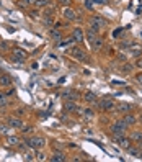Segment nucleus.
Listing matches in <instances>:
<instances>
[{
	"label": "nucleus",
	"instance_id": "40",
	"mask_svg": "<svg viewBox=\"0 0 142 162\" xmlns=\"http://www.w3.org/2000/svg\"><path fill=\"white\" fill-rule=\"evenodd\" d=\"M137 67H142V59L137 61Z\"/></svg>",
	"mask_w": 142,
	"mask_h": 162
},
{
	"label": "nucleus",
	"instance_id": "24",
	"mask_svg": "<svg viewBox=\"0 0 142 162\" xmlns=\"http://www.w3.org/2000/svg\"><path fill=\"white\" fill-rule=\"evenodd\" d=\"M131 141H134V143H139V141H142V131H134L131 134Z\"/></svg>",
	"mask_w": 142,
	"mask_h": 162
},
{
	"label": "nucleus",
	"instance_id": "37",
	"mask_svg": "<svg viewBox=\"0 0 142 162\" xmlns=\"http://www.w3.org/2000/svg\"><path fill=\"white\" fill-rule=\"evenodd\" d=\"M15 115H17V116H21V115H25V108H18V110L15 111Z\"/></svg>",
	"mask_w": 142,
	"mask_h": 162
},
{
	"label": "nucleus",
	"instance_id": "16",
	"mask_svg": "<svg viewBox=\"0 0 142 162\" xmlns=\"http://www.w3.org/2000/svg\"><path fill=\"white\" fill-rule=\"evenodd\" d=\"M126 151H127V154L129 156H132V157H137V159H139V156H140V149L139 147H132V146H129L127 149H126Z\"/></svg>",
	"mask_w": 142,
	"mask_h": 162
},
{
	"label": "nucleus",
	"instance_id": "19",
	"mask_svg": "<svg viewBox=\"0 0 142 162\" xmlns=\"http://www.w3.org/2000/svg\"><path fill=\"white\" fill-rule=\"evenodd\" d=\"M132 110V105L131 103H121V105H118V111H121V113H127V111H131Z\"/></svg>",
	"mask_w": 142,
	"mask_h": 162
},
{
	"label": "nucleus",
	"instance_id": "29",
	"mask_svg": "<svg viewBox=\"0 0 142 162\" xmlns=\"http://www.w3.org/2000/svg\"><path fill=\"white\" fill-rule=\"evenodd\" d=\"M54 7H47L46 10H44V15H46V17H52V15H54Z\"/></svg>",
	"mask_w": 142,
	"mask_h": 162
},
{
	"label": "nucleus",
	"instance_id": "30",
	"mask_svg": "<svg viewBox=\"0 0 142 162\" xmlns=\"http://www.w3.org/2000/svg\"><path fill=\"white\" fill-rule=\"evenodd\" d=\"M36 160H46V154L41 152V151H36Z\"/></svg>",
	"mask_w": 142,
	"mask_h": 162
},
{
	"label": "nucleus",
	"instance_id": "8",
	"mask_svg": "<svg viewBox=\"0 0 142 162\" xmlns=\"http://www.w3.org/2000/svg\"><path fill=\"white\" fill-rule=\"evenodd\" d=\"M96 105L100 107V110H105V111H109L115 108V102L113 100H108V98H103V100H98Z\"/></svg>",
	"mask_w": 142,
	"mask_h": 162
},
{
	"label": "nucleus",
	"instance_id": "5",
	"mask_svg": "<svg viewBox=\"0 0 142 162\" xmlns=\"http://www.w3.org/2000/svg\"><path fill=\"white\" fill-rule=\"evenodd\" d=\"M127 126L129 124L126 123L124 120H118V121H115V123L111 124V133L113 134H118V133H126V129H127Z\"/></svg>",
	"mask_w": 142,
	"mask_h": 162
},
{
	"label": "nucleus",
	"instance_id": "10",
	"mask_svg": "<svg viewBox=\"0 0 142 162\" xmlns=\"http://www.w3.org/2000/svg\"><path fill=\"white\" fill-rule=\"evenodd\" d=\"M64 108H66L67 111L70 113H77V111H82L79 108V105H77L75 102H70V100H66V103H64Z\"/></svg>",
	"mask_w": 142,
	"mask_h": 162
},
{
	"label": "nucleus",
	"instance_id": "11",
	"mask_svg": "<svg viewBox=\"0 0 142 162\" xmlns=\"http://www.w3.org/2000/svg\"><path fill=\"white\" fill-rule=\"evenodd\" d=\"M62 15H64V18H66V20H69V21H72V20H75V18H77V13L70 8V7H64Z\"/></svg>",
	"mask_w": 142,
	"mask_h": 162
},
{
	"label": "nucleus",
	"instance_id": "28",
	"mask_svg": "<svg viewBox=\"0 0 142 162\" xmlns=\"http://www.w3.org/2000/svg\"><path fill=\"white\" fill-rule=\"evenodd\" d=\"M8 131H10L8 124H2V123H0V134H8Z\"/></svg>",
	"mask_w": 142,
	"mask_h": 162
},
{
	"label": "nucleus",
	"instance_id": "18",
	"mask_svg": "<svg viewBox=\"0 0 142 162\" xmlns=\"http://www.w3.org/2000/svg\"><path fill=\"white\" fill-rule=\"evenodd\" d=\"M85 36H87V39L92 43L93 39H95L96 36H98V31H95L93 28H88V30H87V33H85Z\"/></svg>",
	"mask_w": 142,
	"mask_h": 162
},
{
	"label": "nucleus",
	"instance_id": "42",
	"mask_svg": "<svg viewBox=\"0 0 142 162\" xmlns=\"http://www.w3.org/2000/svg\"><path fill=\"white\" fill-rule=\"evenodd\" d=\"M139 159H142V152H140V156H139Z\"/></svg>",
	"mask_w": 142,
	"mask_h": 162
},
{
	"label": "nucleus",
	"instance_id": "27",
	"mask_svg": "<svg viewBox=\"0 0 142 162\" xmlns=\"http://www.w3.org/2000/svg\"><path fill=\"white\" fill-rule=\"evenodd\" d=\"M18 5H20V7H30V5H34V0H20Z\"/></svg>",
	"mask_w": 142,
	"mask_h": 162
},
{
	"label": "nucleus",
	"instance_id": "17",
	"mask_svg": "<svg viewBox=\"0 0 142 162\" xmlns=\"http://www.w3.org/2000/svg\"><path fill=\"white\" fill-rule=\"evenodd\" d=\"M49 36H51V39H54V41H59V39L62 38L60 31L56 30V28H51V30H49Z\"/></svg>",
	"mask_w": 142,
	"mask_h": 162
},
{
	"label": "nucleus",
	"instance_id": "23",
	"mask_svg": "<svg viewBox=\"0 0 142 162\" xmlns=\"http://www.w3.org/2000/svg\"><path fill=\"white\" fill-rule=\"evenodd\" d=\"M123 120H124V121H126V123H127V124H136V123H137V118H136V116H134V115H129V113H127V115L124 116Z\"/></svg>",
	"mask_w": 142,
	"mask_h": 162
},
{
	"label": "nucleus",
	"instance_id": "39",
	"mask_svg": "<svg viewBox=\"0 0 142 162\" xmlns=\"http://www.w3.org/2000/svg\"><path fill=\"white\" fill-rule=\"evenodd\" d=\"M95 3H106V0H93Z\"/></svg>",
	"mask_w": 142,
	"mask_h": 162
},
{
	"label": "nucleus",
	"instance_id": "36",
	"mask_svg": "<svg viewBox=\"0 0 142 162\" xmlns=\"http://www.w3.org/2000/svg\"><path fill=\"white\" fill-rule=\"evenodd\" d=\"M31 17H33V18H39V10H31Z\"/></svg>",
	"mask_w": 142,
	"mask_h": 162
},
{
	"label": "nucleus",
	"instance_id": "33",
	"mask_svg": "<svg viewBox=\"0 0 142 162\" xmlns=\"http://www.w3.org/2000/svg\"><path fill=\"white\" fill-rule=\"evenodd\" d=\"M93 3H95L93 0H85V8H87V10H92V8H93Z\"/></svg>",
	"mask_w": 142,
	"mask_h": 162
},
{
	"label": "nucleus",
	"instance_id": "1",
	"mask_svg": "<svg viewBox=\"0 0 142 162\" xmlns=\"http://www.w3.org/2000/svg\"><path fill=\"white\" fill-rule=\"evenodd\" d=\"M25 143H26L28 147H31V149H41V147H44V144H46V139L41 136H33V137H28Z\"/></svg>",
	"mask_w": 142,
	"mask_h": 162
},
{
	"label": "nucleus",
	"instance_id": "35",
	"mask_svg": "<svg viewBox=\"0 0 142 162\" xmlns=\"http://www.w3.org/2000/svg\"><path fill=\"white\" fill-rule=\"evenodd\" d=\"M5 94H7V95H8V97H10V95H13V94H15V88H13V87H11V85H10L8 88H7V92H5Z\"/></svg>",
	"mask_w": 142,
	"mask_h": 162
},
{
	"label": "nucleus",
	"instance_id": "32",
	"mask_svg": "<svg viewBox=\"0 0 142 162\" xmlns=\"http://www.w3.org/2000/svg\"><path fill=\"white\" fill-rule=\"evenodd\" d=\"M44 26H47V28L52 26V17H46V18H44Z\"/></svg>",
	"mask_w": 142,
	"mask_h": 162
},
{
	"label": "nucleus",
	"instance_id": "20",
	"mask_svg": "<svg viewBox=\"0 0 142 162\" xmlns=\"http://www.w3.org/2000/svg\"><path fill=\"white\" fill-rule=\"evenodd\" d=\"M51 160L52 162H64L67 159H66V156H64V152H56L54 156H51Z\"/></svg>",
	"mask_w": 142,
	"mask_h": 162
},
{
	"label": "nucleus",
	"instance_id": "7",
	"mask_svg": "<svg viewBox=\"0 0 142 162\" xmlns=\"http://www.w3.org/2000/svg\"><path fill=\"white\" fill-rule=\"evenodd\" d=\"M7 124H8L11 129H21L23 126H25V124H23V121L20 120L17 115H15V116H10V118L7 120Z\"/></svg>",
	"mask_w": 142,
	"mask_h": 162
},
{
	"label": "nucleus",
	"instance_id": "31",
	"mask_svg": "<svg viewBox=\"0 0 142 162\" xmlns=\"http://www.w3.org/2000/svg\"><path fill=\"white\" fill-rule=\"evenodd\" d=\"M0 49H2V51H8L10 49V44L7 43V41H2V43H0Z\"/></svg>",
	"mask_w": 142,
	"mask_h": 162
},
{
	"label": "nucleus",
	"instance_id": "9",
	"mask_svg": "<svg viewBox=\"0 0 142 162\" xmlns=\"http://www.w3.org/2000/svg\"><path fill=\"white\" fill-rule=\"evenodd\" d=\"M62 98L64 100H70V102H77V100L80 98V94L77 90H67L62 94Z\"/></svg>",
	"mask_w": 142,
	"mask_h": 162
},
{
	"label": "nucleus",
	"instance_id": "3",
	"mask_svg": "<svg viewBox=\"0 0 142 162\" xmlns=\"http://www.w3.org/2000/svg\"><path fill=\"white\" fill-rule=\"evenodd\" d=\"M26 56H28V52L25 49H21V48H15L13 51H11V61L13 62H25V59H26Z\"/></svg>",
	"mask_w": 142,
	"mask_h": 162
},
{
	"label": "nucleus",
	"instance_id": "22",
	"mask_svg": "<svg viewBox=\"0 0 142 162\" xmlns=\"http://www.w3.org/2000/svg\"><path fill=\"white\" fill-rule=\"evenodd\" d=\"M20 137L18 136H7V144L8 146H18Z\"/></svg>",
	"mask_w": 142,
	"mask_h": 162
},
{
	"label": "nucleus",
	"instance_id": "6",
	"mask_svg": "<svg viewBox=\"0 0 142 162\" xmlns=\"http://www.w3.org/2000/svg\"><path fill=\"white\" fill-rule=\"evenodd\" d=\"M70 56L77 61H82V62H88V56L87 52L83 49H80V48H72L70 49Z\"/></svg>",
	"mask_w": 142,
	"mask_h": 162
},
{
	"label": "nucleus",
	"instance_id": "15",
	"mask_svg": "<svg viewBox=\"0 0 142 162\" xmlns=\"http://www.w3.org/2000/svg\"><path fill=\"white\" fill-rule=\"evenodd\" d=\"M83 100L87 103H96V102H98V97L93 94V92H87V94L83 95Z\"/></svg>",
	"mask_w": 142,
	"mask_h": 162
},
{
	"label": "nucleus",
	"instance_id": "38",
	"mask_svg": "<svg viewBox=\"0 0 142 162\" xmlns=\"http://www.w3.org/2000/svg\"><path fill=\"white\" fill-rule=\"evenodd\" d=\"M136 79H137V82H139V84H142V74H137Z\"/></svg>",
	"mask_w": 142,
	"mask_h": 162
},
{
	"label": "nucleus",
	"instance_id": "26",
	"mask_svg": "<svg viewBox=\"0 0 142 162\" xmlns=\"http://www.w3.org/2000/svg\"><path fill=\"white\" fill-rule=\"evenodd\" d=\"M34 5L38 7V8H43V7L49 5V0H34Z\"/></svg>",
	"mask_w": 142,
	"mask_h": 162
},
{
	"label": "nucleus",
	"instance_id": "21",
	"mask_svg": "<svg viewBox=\"0 0 142 162\" xmlns=\"http://www.w3.org/2000/svg\"><path fill=\"white\" fill-rule=\"evenodd\" d=\"M7 105H8V95L0 90V107L3 108V107H7Z\"/></svg>",
	"mask_w": 142,
	"mask_h": 162
},
{
	"label": "nucleus",
	"instance_id": "14",
	"mask_svg": "<svg viewBox=\"0 0 142 162\" xmlns=\"http://www.w3.org/2000/svg\"><path fill=\"white\" fill-rule=\"evenodd\" d=\"M0 85L2 87H10L11 85V77L8 74H2L0 75Z\"/></svg>",
	"mask_w": 142,
	"mask_h": 162
},
{
	"label": "nucleus",
	"instance_id": "25",
	"mask_svg": "<svg viewBox=\"0 0 142 162\" xmlns=\"http://www.w3.org/2000/svg\"><path fill=\"white\" fill-rule=\"evenodd\" d=\"M82 115L85 116V118H93V116H95V111H93L92 108H83Z\"/></svg>",
	"mask_w": 142,
	"mask_h": 162
},
{
	"label": "nucleus",
	"instance_id": "4",
	"mask_svg": "<svg viewBox=\"0 0 142 162\" xmlns=\"http://www.w3.org/2000/svg\"><path fill=\"white\" fill-rule=\"evenodd\" d=\"M113 141H115V143H118L123 149H127L129 146H131V143H132L131 137L127 139V137L124 136V133H118V134H113Z\"/></svg>",
	"mask_w": 142,
	"mask_h": 162
},
{
	"label": "nucleus",
	"instance_id": "12",
	"mask_svg": "<svg viewBox=\"0 0 142 162\" xmlns=\"http://www.w3.org/2000/svg\"><path fill=\"white\" fill-rule=\"evenodd\" d=\"M90 44H92V48H93V49H95V51H100L101 48H103L105 41H103V38H100V36H96V38L93 39V41H92Z\"/></svg>",
	"mask_w": 142,
	"mask_h": 162
},
{
	"label": "nucleus",
	"instance_id": "2",
	"mask_svg": "<svg viewBox=\"0 0 142 162\" xmlns=\"http://www.w3.org/2000/svg\"><path fill=\"white\" fill-rule=\"evenodd\" d=\"M105 25H106V20H105L103 17H98V15H95V17L90 18V28H93L95 31H100L105 28Z\"/></svg>",
	"mask_w": 142,
	"mask_h": 162
},
{
	"label": "nucleus",
	"instance_id": "34",
	"mask_svg": "<svg viewBox=\"0 0 142 162\" xmlns=\"http://www.w3.org/2000/svg\"><path fill=\"white\" fill-rule=\"evenodd\" d=\"M59 2V5H62V7H70V0H57Z\"/></svg>",
	"mask_w": 142,
	"mask_h": 162
},
{
	"label": "nucleus",
	"instance_id": "41",
	"mask_svg": "<svg viewBox=\"0 0 142 162\" xmlns=\"http://www.w3.org/2000/svg\"><path fill=\"white\" fill-rule=\"evenodd\" d=\"M137 147H139L140 151H142V141H139V143H137Z\"/></svg>",
	"mask_w": 142,
	"mask_h": 162
},
{
	"label": "nucleus",
	"instance_id": "13",
	"mask_svg": "<svg viewBox=\"0 0 142 162\" xmlns=\"http://www.w3.org/2000/svg\"><path fill=\"white\" fill-rule=\"evenodd\" d=\"M72 39H74V41H83V31L80 30V28H75L74 31H72Z\"/></svg>",
	"mask_w": 142,
	"mask_h": 162
}]
</instances>
